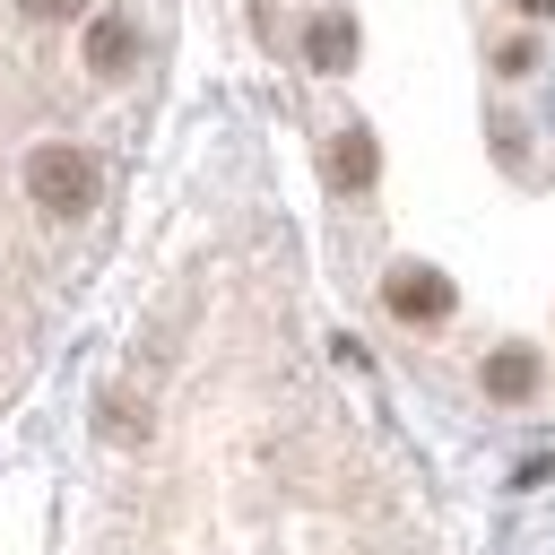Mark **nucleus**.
<instances>
[{"label": "nucleus", "instance_id": "obj_1", "mask_svg": "<svg viewBox=\"0 0 555 555\" xmlns=\"http://www.w3.org/2000/svg\"><path fill=\"white\" fill-rule=\"evenodd\" d=\"M17 191L43 225H87L104 208V156L87 139H35L17 156Z\"/></svg>", "mask_w": 555, "mask_h": 555}, {"label": "nucleus", "instance_id": "obj_2", "mask_svg": "<svg viewBox=\"0 0 555 555\" xmlns=\"http://www.w3.org/2000/svg\"><path fill=\"white\" fill-rule=\"evenodd\" d=\"M139 61H147V26H139V9H87V17H78V69H87V78L130 87Z\"/></svg>", "mask_w": 555, "mask_h": 555}, {"label": "nucleus", "instance_id": "obj_3", "mask_svg": "<svg viewBox=\"0 0 555 555\" xmlns=\"http://www.w3.org/2000/svg\"><path fill=\"white\" fill-rule=\"evenodd\" d=\"M382 304H390L408 330H434V321H451V278H442V269H390Z\"/></svg>", "mask_w": 555, "mask_h": 555}, {"label": "nucleus", "instance_id": "obj_4", "mask_svg": "<svg viewBox=\"0 0 555 555\" xmlns=\"http://www.w3.org/2000/svg\"><path fill=\"white\" fill-rule=\"evenodd\" d=\"M486 390H494V399H529V390H538V356H529V347H494V356H486Z\"/></svg>", "mask_w": 555, "mask_h": 555}, {"label": "nucleus", "instance_id": "obj_5", "mask_svg": "<svg viewBox=\"0 0 555 555\" xmlns=\"http://www.w3.org/2000/svg\"><path fill=\"white\" fill-rule=\"evenodd\" d=\"M330 182H338V191H364V182H373V139H364V130H338V139H330Z\"/></svg>", "mask_w": 555, "mask_h": 555}, {"label": "nucleus", "instance_id": "obj_6", "mask_svg": "<svg viewBox=\"0 0 555 555\" xmlns=\"http://www.w3.org/2000/svg\"><path fill=\"white\" fill-rule=\"evenodd\" d=\"M312 61H321V69H347V61H356V26H347V17H312Z\"/></svg>", "mask_w": 555, "mask_h": 555}, {"label": "nucleus", "instance_id": "obj_7", "mask_svg": "<svg viewBox=\"0 0 555 555\" xmlns=\"http://www.w3.org/2000/svg\"><path fill=\"white\" fill-rule=\"evenodd\" d=\"M87 9H95V0H17V17H26V26H78Z\"/></svg>", "mask_w": 555, "mask_h": 555}, {"label": "nucleus", "instance_id": "obj_8", "mask_svg": "<svg viewBox=\"0 0 555 555\" xmlns=\"http://www.w3.org/2000/svg\"><path fill=\"white\" fill-rule=\"evenodd\" d=\"M512 9H520V17H555V0H512Z\"/></svg>", "mask_w": 555, "mask_h": 555}]
</instances>
